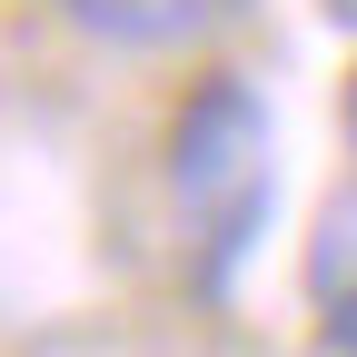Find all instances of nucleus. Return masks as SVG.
I'll use <instances>...</instances> for the list:
<instances>
[{"instance_id":"nucleus-3","label":"nucleus","mask_w":357,"mask_h":357,"mask_svg":"<svg viewBox=\"0 0 357 357\" xmlns=\"http://www.w3.org/2000/svg\"><path fill=\"white\" fill-rule=\"evenodd\" d=\"M318 357H357V278L318 307Z\"/></svg>"},{"instance_id":"nucleus-2","label":"nucleus","mask_w":357,"mask_h":357,"mask_svg":"<svg viewBox=\"0 0 357 357\" xmlns=\"http://www.w3.org/2000/svg\"><path fill=\"white\" fill-rule=\"evenodd\" d=\"M60 20L89 30V40H109V50H199V40H218L238 20V0H60Z\"/></svg>"},{"instance_id":"nucleus-5","label":"nucleus","mask_w":357,"mask_h":357,"mask_svg":"<svg viewBox=\"0 0 357 357\" xmlns=\"http://www.w3.org/2000/svg\"><path fill=\"white\" fill-rule=\"evenodd\" d=\"M318 10H328V20H337V30H357V0H318Z\"/></svg>"},{"instance_id":"nucleus-4","label":"nucleus","mask_w":357,"mask_h":357,"mask_svg":"<svg viewBox=\"0 0 357 357\" xmlns=\"http://www.w3.org/2000/svg\"><path fill=\"white\" fill-rule=\"evenodd\" d=\"M337 119H347V159H357V70H347V100H337Z\"/></svg>"},{"instance_id":"nucleus-1","label":"nucleus","mask_w":357,"mask_h":357,"mask_svg":"<svg viewBox=\"0 0 357 357\" xmlns=\"http://www.w3.org/2000/svg\"><path fill=\"white\" fill-rule=\"evenodd\" d=\"M159 189H169L189 288L229 298L268 238V208H278V129H268V100L248 70H199L178 89V109L159 129Z\"/></svg>"}]
</instances>
